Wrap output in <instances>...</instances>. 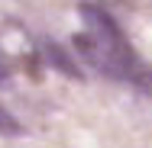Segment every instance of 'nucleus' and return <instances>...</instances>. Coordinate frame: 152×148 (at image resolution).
I'll use <instances>...</instances> for the list:
<instances>
[{"mask_svg":"<svg viewBox=\"0 0 152 148\" xmlns=\"http://www.w3.org/2000/svg\"><path fill=\"white\" fill-rule=\"evenodd\" d=\"M42 52L49 55V61H55V68H58V71H65L68 77H81V71H78V64H75L71 58H68V55L61 52L58 45H55V42H42Z\"/></svg>","mask_w":152,"mask_h":148,"instance_id":"nucleus-2","label":"nucleus"},{"mask_svg":"<svg viewBox=\"0 0 152 148\" xmlns=\"http://www.w3.org/2000/svg\"><path fill=\"white\" fill-rule=\"evenodd\" d=\"M84 19L91 29L75 35V48L91 61L97 71L110 74V77H139V64H136V55L129 52L123 32L117 29V23L100 13L97 6H81Z\"/></svg>","mask_w":152,"mask_h":148,"instance_id":"nucleus-1","label":"nucleus"},{"mask_svg":"<svg viewBox=\"0 0 152 148\" xmlns=\"http://www.w3.org/2000/svg\"><path fill=\"white\" fill-rule=\"evenodd\" d=\"M0 132H3V135H20V132H23L20 119L13 116L10 110H3V106H0Z\"/></svg>","mask_w":152,"mask_h":148,"instance_id":"nucleus-3","label":"nucleus"},{"mask_svg":"<svg viewBox=\"0 0 152 148\" xmlns=\"http://www.w3.org/2000/svg\"><path fill=\"white\" fill-rule=\"evenodd\" d=\"M136 81H139V84H142L146 90H152V68H146V71H139V77H136Z\"/></svg>","mask_w":152,"mask_h":148,"instance_id":"nucleus-4","label":"nucleus"},{"mask_svg":"<svg viewBox=\"0 0 152 148\" xmlns=\"http://www.w3.org/2000/svg\"><path fill=\"white\" fill-rule=\"evenodd\" d=\"M3 77H7V74H3V68H0V81H3Z\"/></svg>","mask_w":152,"mask_h":148,"instance_id":"nucleus-5","label":"nucleus"}]
</instances>
